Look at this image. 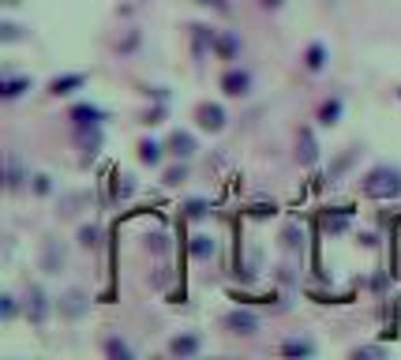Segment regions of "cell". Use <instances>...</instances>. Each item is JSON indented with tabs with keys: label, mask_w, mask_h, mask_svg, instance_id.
<instances>
[{
	"label": "cell",
	"mask_w": 401,
	"mask_h": 360,
	"mask_svg": "<svg viewBox=\"0 0 401 360\" xmlns=\"http://www.w3.org/2000/svg\"><path fill=\"white\" fill-rule=\"evenodd\" d=\"M169 147H173V154H180V158H191V154H195V139H191L188 132H173Z\"/></svg>",
	"instance_id": "6"
},
{
	"label": "cell",
	"mask_w": 401,
	"mask_h": 360,
	"mask_svg": "<svg viewBox=\"0 0 401 360\" xmlns=\"http://www.w3.org/2000/svg\"><path fill=\"white\" fill-rule=\"evenodd\" d=\"M106 353H113V357H132V349L124 346V341H117V338H109L106 341Z\"/></svg>",
	"instance_id": "18"
},
{
	"label": "cell",
	"mask_w": 401,
	"mask_h": 360,
	"mask_svg": "<svg viewBox=\"0 0 401 360\" xmlns=\"http://www.w3.org/2000/svg\"><path fill=\"white\" fill-rule=\"evenodd\" d=\"M214 45H218V53H221V57H232V53H236V38H229V34L214 38Z\"/></svg>",
	"instance_id": "15"
},
{
	"label": "cell",
	"mask_w": 401,
	"mask_h": 360,
	"mask_svg": "<svg viewBox=\"0 0 401 360\" xmlns=\"http://www.w3.org/2000/svg\"><path fill=\"white\" fill-rule=\"evenodd\" d=\"M300 162H315V139H311V132H300Z\"/></svg>",
	"instance_id": "11"
},
{
	"label": "cell",
	"mask_w": 401,
	"mask_h": 360,
	"mask_svg": "<svg viewBox=\"0 0 401 360\" xmlns=\"http://www.w3.org/2000/svg\"><path fill=\"white\" fill-rule=\"evenodd\" d=\"M226 326L232 334H255V315H247V311H232V315H226Z\"/></svg>",
	"instance_id": "3"
},
{
	"label": "cell",
	"mask_w": 401,
	"mask_h": 360,
	"mask_svg": "<svg viewBox=\"0 0 401 360\" xmlns=\"http://www.w3.org/2000/svg\"><path fill=\"white\" fill-rule=\"evenodd\" d=\"M195 4H214V8H226V0H195Z\"/></svg>",
	"instance_id": "24"
},
{
	"label": "cell",
	"mask_w": 401,
	"mask_h": 360,
	"mask_svg": "<svg viewBox=\"0 0 401 360\" xmlns=\"http://www.w3.org/2000/svg\"><path fill=\"white\" fill-rule=\"evenodd\" d=\"M27 86H30V79H8L4 83V98H19Z\"/></svg>",
	"instance_id": "13"
},
{
	"label": "cell",
	"mask_w": 401,
	"mask_h": 360,
	"mask_svg": "<svg viewBox=\"0 0 401 360\" xmlns=\"http://www.w3.org/2000/svg\"><path fill=\"white\" fill-rule=\"evenodd\" d=\"M364 191L367 195H379V199H387V195H398L401 191V173L398 169H375L372 177H367V184H364Z\"/></svg>",
	"instance_id": "1"
},
{
	"label": "cell",
	"mask_w": 401,
	"mask_h": 360,
	"mask_svg": "<svg viewBox=\"0 0 401 360\" xmlns=\"http://www.w3.org/2000/svg\"><path fill=\"white\" fill-rule=\"evenodd\" d=\"M184 177H188V169L180 165V169H169V173H165V184H180Z\"/></svg>",
	"instance_id": "21"
},
{
	"label": "cell",
	"mask_w": 401,
	"mask_h": 360,
	"mask_svg": "<svg viewBox=\"0 0 401 360\" xmlns=\"http://www.w3.org/2000/svg\"><path fill=\"white\" fill-rule=\"evenodd\" d=\"M247 86H252L247 71H226V75H221V91H226L229 98H240V94H247Z\"/></svg>",
	"instance_id": "2"
},
{
	"label": "cell",
	"mask_w": 401,
	"mask_h": 360,
	"mask_svg": "<svg viewBox=\"0 0 401 360\" xmlns=\"http://www.w3.org/2000/svg\"><path fill=\"white\" fill-rule=\"evenodd\" d=\"M169 353H173V357H191V353H199V338H195V334L173 338V341H169Z\"/></svg>",
	"instance_id": "5"
},
{
	"label": "cell",
	"mask_w": 401,
	"mask_h": 360,
	"mask_svg": "<svg viewBox=\"0 0 401 360\" xmlns=\"http://www.w3.org/2000/svg\"><path fill=\"white\" fill-rule=\"evenodd\" d=\"M323 57H326L323 45H311L308 49V68H323Z\"/></svg>",
	"instance_id": "19"
},
{
	"label": "cell",
	"mask_w": 401,
	"mask_h": 360,
	"mask_svg": "<svg viewBox=\"0 0 401 360\" xmlns=\"http://www.w3.org/2000/svg\"><path fill=\"white\" fill-rule=\"evenodd\" d=\"M338 113H341V106H338V101H330V106L323 109V124H334V117H338Z\"/></svg>",
	"instance_id": "20"
},
{
	"label": "cell",
	"mask_w": 401,
	"mask_h": 360,
	"mask_svg": "<svg viewBox=\"0 0 401 360\" xmlns=\"http://www.w3.org/2000/svg\"><path fill=\"white\" fill-rule=\"evenodd\" d=\"M60 263H64V248H57V244H53V240H49V244H45V259H42V267L53 274V270H57Z\"/></svg>",
	"instance_id": "8"
},
{
	"label": "cell",
	"mask_w": 401,
	"mask_h": 360,
	"mask_svg": "<svg viewBox=\"0 0 401 360\" xmlns=\"http://www.w3.org/2000/svg\"><path fill=\"white\" fill-rule=\"evenodd\" d=\"M98 109H94V106H79V109H71V120H75V124L79 128H86V124H98Z\"/></svg>",
	"instance_id": "7"
},
{
	"label": "cell",
	"mask_w": 401,
	"mask_h": 360,
	"mask_svg": "<svg viewBox=\"0 0 401 360\" xmlns=\"http://www.w3.org/2000/svg\"><path fill=\"white\" fill-rule=\"evenodd\" d=\"M139 158L147 165H158V158H162V147H158V143H143L139 147Z\"/></svg>",
	"instance_id": "12"
},
{
	"label": "cell",
	"mask_w": 401,
	"mask_h": 360,
	"mask_svg": "<svg viewBox=\"0 0 401 360\" xmlns=\"http://www.w3.org/2000/svg\"><path fill=\"white\" fill-rule=\"evenodd\" d=\"M263 4H270V8H278V4H282V0H263Z\"/></svg>",
	"instance_id": "25"
},
{
	"label": "cell",
	"mask_w": 401,
	"mask_h": 360,
	"mask_svg": "<svg viewBox=\"0 0 401 360\" xmlns=\"http://www.w3.org/2000/svg\"><path fill=\"white\" fill-rule=\"evenodd\" d=\"M83 244H86V248L98 244V229H83Z\"/></svg>",
	"instance_id": "22"
},
{
	"label": "cell",
	"mask_w": 401,
	"mask_h": 360,
	"mask_svg": "<svg viewBox=\"0 0 401 360\" xmlns=\"http://www.w3.org/2000/svg\"><path fill=\"white\" fill-rule=\"evenodd\" d=\"M191 255H195V259H210L214 255V240L210 237H195L191 240Z\"/></svg>",
	"instance_id": "10"
},
{
	"label": "cell",
	"mask_w": 401,
	"mask_h": 360,
	"mask_svg": "<svg viewBox=\"0 0 401 360\" xmlns=\"http://www.w3.org/2000/svg\"><path fill=\"white\" fill-rule=\"evenodd\" d=\"M30 315H34L38 319V323H42V315H45V304H42V293H30Z\"/></svg>",
	"instance_id": "16"
},
{
	"label": "cell",
	"mask_w": 401,
	"mask_h": 360,
	"mask_svg": "<svg viewBox=\"0 0 401 360\" xmlns=\"http://www.w3.org/2000/svg\"><path fill=\"white\" fill-rule=\"evenodd\" d=\"M64 311H68V315H79V311H83V293H68V297H64Z\"/></svg>",
	"instance_id": "14"
},
{
	"label": "cell",
	"mask_w": 401,
	"mask_h": 360,
	"mask_svg": "<svg viewBox=\"0 0 401 360\" xmlns=\"http://www.w3.org/2000/svg\"><path fill=\"white\" fill-rule=\"evenodd\" d=\"M75 86H83V75H64V79H53L49 91H53V94H68V91H75Z\"/></svg>",
	"instance_id": "9"
},
{
	"label": "cell",
	"mask_w": 401,
	"mask_h": 360,
	"mask_svg": "<svg viewBox=\"0 0 401 360\" xmlns=\"http://www.w3.org/2000/svg\"><path fill=\"white\" fill-rule=\"evenodd\" d=\"M285 353H293V357H308V353H311V341H285Z\"/></svg>",
	"instance_id": "17"
},
{
	"label": "cell",
	"mask_w": 401,
	"mask_h": 360,
	"mask_svg": "<svg viewBox=\"0 0 401 360\" xmlns=\"http://www.w3.org/2000/svg\"><path fill=\"white\" fill-rule=\"evenodd\" d=\"M188 214H191V218H199V214H203V203H199V199H195V203H188Z\"/></svg>",
	"instance_id": "23"
},
{
	"label": "cell",
	"mask_w": 401,
	"mask_h": 360,
	"mask_svg": "<svg viewBox=\"0 0 401 360\" xmlns=\"http://www.w3.org/2000/svg\"><path fill=\"white\" fill-rule=\"evenodd\" d=\"M199 124H203L206 132H218V128L226 124V113H221V106H199Z\"/></svg>",
	"instance_id": "4"
}]
</instances>
